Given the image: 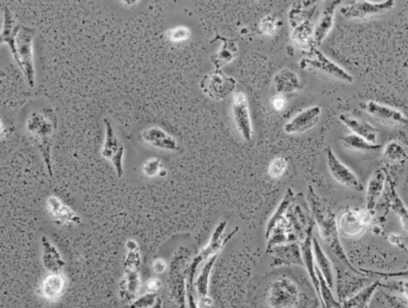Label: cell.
<instances>
[{
	"mask_svg": "<svg viewBox=\"0 0 408 308\" xmlns=\"http://www.w3.org/2000/svg\"><path fill=\"white\" fill-rule=\"evenodd\" d=\"M308 201L315 222L318 225L321 238H323L332 255L338 258V262L345 268H348L350 271L355 273L358 276H367L362 271L357 270L352 266L349 258L345 253L342 244H341L336 214L332 212L329 206L326 205L325 201L317 195L312 186L308 188Z\"/></svg>",
	"mask_w": 408,
	"mask_h": 308,
	"instance_id": "cell-1",
	"label": "cell"
},
{
	"mask_svg": "<svg viewBox=\"0 0 408 308\" xmlns=\"http://www.w3.org/2000/svg\"><path fill=\"white\" fill-rule=\"evenodd\" d=\"M260 27L261 32L263 34H265V36H272L277 30V23H276V19L273 18V17L267 16L261 21Z\"/></svg>",
	"mask_w": 408,
	"mask_h": 308,
	"instance_id": "cell-39",
	"label": "cell"
},
{
	"mask_svg": "<svg viewBox=\"0 0 408 308\" xmlns=\"http://www.w3.org/2000/svg\"><path fill=\"white\" fill-rule=\"evenodd\" d=\"M167 262L164 259H155L152 264V270L154 271L155 274H163L167 271Z\"/></svg>",
	"mask_w": 408,
	"mask_h": 308,
	"instance_id": "cell-44",
	"label": "cell"
},
{
	"mask_svg": "<svg viewBox=\"0 0 408 308\" xmlns=\"http://www.w3.org/2000/svg\"><path fill=\"white\" fill-rule=\"evenodd\" d=\"M380 288H386L390 292L399 293L408 300V281H392V283L380 284Z\"/></svg>",
	"mask_w": 408,
	"mask_h": 308,
	"instance_id": "cell-37",
	"label": "cell"
},
{
	"mask_svg": "<svg viewBox=\"0 0 408 308\" xmlns=\"http://www.w3.org/2000/svg\"><path fill=\"white\" fill-rule=\"evenodd\" d=\"M163 299L159 293H146L139 299H136L129 308H163Z\"/></svg>",
	"mask_w": 408,
	"mask_h": 308,
	"instance_id": "cell-35",
	"label": "cell"
},
{
	"mask_svg": "<svg viewBox=\"0 0 408 308\" xmlns=\"http://www.w3.org/2000/svg\"><path fill=\"white\" fill-rule=\"evenodd\" d=\"M218 255H213L205 262L199 275H198L196 281H194V288H195L196 293H197L198 298H206L209 293V278H211V273L213 271V266L217 262Z\"/></svg>",
	"mask_w": 408,
	"mask_h": 308,
	"instance_id": "cell-29",
	"label": "cell"
},
{
	"mask_svg": "<svg viewBox=\"0 0 408 308\" xmlns=\"http://www.w3.org/2000/svg\"><path fill=\"white\" fill-rule=\"evenodd\" d=\"M216 39H220V40L223 41V46L217 54L211 56V62L215 65L216 69H221L223 65L232 62L233 58L237 56V47L235 41L230 40V39L222 38V37L219 36H217Z\"/></svg>",
	"mask_w": 408,
	"mask_h": 308,
	"instance_id": "cell-33",
	"label": "cell"
},
{
	"mask_svg": "<svg viewBox=\"0 0 408 308\" xmlns=\"http://www.w3.org/2000/svg\"><path fill=\"white\" fill-rule=\"evenodd\" d=\"M142 288L139 272H125L124 277L119 284V296L121 300L131 305L139 295Z\"/></svg>",
	"mask_w": 408,
	"mask_h": 308,
	"instance_id": "cell-23",
	"label": "cell"
},
{
	"mask_svg": "<svg viewBox=\"0 0 408 308\" xmlns=\"http://www.w3.org/2000/svg\"><path fill=\"white\" fill-rule=\"evenodd\" d=\"M288 170V160L284 156L273 158L268 168V174L272 179H280Z\"/></svg>",
	"mask_w": 408,
	"mask_h": 308,
	"instance_id": "cell-36",
	"label": "cell"
},
{
	"mask_svg": "<svg viewBox=\"0 0 408 308\" xmlns=\"http://www.w3.org/2000/svg\"><path fill=\"white\" fill-rule=\"evenodd\" d=\"M380 281H375L368 288L360 290L357 294L344 300L340 308H370L371 300L374 296L377 288H380Z\"/></svg>",
	"mask_w": 408,
	"mask_h": 308,
	"instance_id": "cell-28",
	"label": "cell"
},
{
	"mask_svg": "<svg viewBox=\"0 0 408 308\" xmlns=\"http://www.w3.org/2000/svg\"><path fill=\"white\" fill-rule=\"evenodd\" d=\"M408 160L407 149L398 142H390L384 148L382 153V160L388 166L403 165Z\"/></svg>",
	"mask_w": 408,
	"mask_h": 308,
	"instance_id": "cell-31",
	"label": "cell"
},
{
	"mask_svg": "<svg viewBox=\"0 0 408 308\" xmlns=\"http://www.w3.org/2000/svg\"><path fill=\"white\" fill-rule=\"evenodd\" d=\"M364 274L367 276H379L381 278L388 279V278H396V277H402V278L408 279V268L405 270L399 271V272H392V273H383V272H375V271L366 270V269H360Z\"/></svg>",
	"mask_w": 408,
	"mask_h": 308,
	"instance_id": "cell-38",
	"label": "cell"
},
{
	"mask_svg": "<svg viewBox=\"0 0 408 308\" xmlns=\"http://www.w3.org/2000/svg\"><path fill=\"white\" fill-rule=\"evenodd\" d=\"M312 251H314L315 262H316L317 268L320 270L328 286L332 288L334 283V269H332L334 267H332L331 262H330L326 253L324 252L321 245L319 244L316 238H312Z\"/></svg>",
	"mask_w": 408,
	"mask_h": 308,
	"instance_id": "cell-26",
	"label": "cell"
},
{
	"mask_svg": "<svg viewBox=\"0 0 408 308\" xmlns=\"http://www.w3.org/2000/svg\"><path fill=\"white\" fill-rule=\"evenodd\" d=\"M327 167L332 179L336 180L338 184L351 188V190L357 191V192H362L364 190V186L360 184L355 173L350 170L348 167L345 166L336 158V154L334 153L330 147H328L327 149Z\"/></svg>",
	"mask_w": 408,
	"mask_h": 308,
	"instance_id": "cell-14",
	"label": "cell"
},
{
	"mask_svg": "<svg viewBox=\"0 0 408 308\" xmlns=\"http://www.w3.org/2000/svg\"><path fill=\"white\" fill-rule=\"evenodd\" d=\"M198 307H199V308H211L213 307V300H211V297L199 299Z\"/></svg>",
	"mask_w": 408,
	"mask_h": 308,
	"instance_id": "cell-46",
	"label": "cell"
},
{
	"mask_svg": "<svg viewBox=\"0 0 408 308\" xmlns=\"http://www.w3.org/2000/svg\"><path fill=\"white\" fill-rule=\"evenodd\" d=\"M312 51H314L315 54L314 58H303L300 62L301 68L305 69L308 67H312V68L320 70L325 75H329V77L338 78V79L343 80V82H349V84L354 82L353 77L351 75L345 71L342 67L330 60L325 54L317 51V49H314Z\"/></svg>",
	"mask_w": 408,
	"mask_h": 308,
	"instance_id": "cell-15",
	"label": "cell"
},
{
	"mask_svg": "<svg viewBox=\"0 0 408 308\" xmlns=\"http://www.w3.org/2000/svg\"><path fill=\"white\" fill-rule=\"evenodd\" d=\"M268 252L273 253L274 255L271 267L290 266L293 264L304 266L301 248L296 242L275 246Z\"/></svg>",
	"mask_w": 408,
	"mask_h": 308,
	"instance_id": "cell-18",
	"label": "cell"
},
{
	"mask_svg": "<svg viewBox=\"0 0 408 308\" xmlns=\"http://www.w3.org/2000/svg\"><path fill=\"white\" fill-rule=\"evenodd\" d=\"M394 6L395 1L393 0L382 2L353 1L343 6L340 8V13L344 18L349 20H367L390 12Z\"/></svg>",
	"mask_w": 408,
	"mask_h": 308,
	"instance_id": "cell-8",
	"label": "cell"
},
{
	"mask_svg": "<svg viewBox=\"0 0 408 308\" xmlns=\"http://www.w3.org/2000/svg\"><path fill=\"white\" fill-rule=\"evenodd\" d=\"M237 86L235 78L224 75L221 69H216L209 73L200 82V88L205 95L213 101H223L228 95L232 94Z\"/></svg>",
	"mask_w": 408,
	"mask_h": 308,
	"instance_id": "cell-9",
	"label": "cell"
},
{
	"mask_svg": "<svg viewBox=\"0 0 408 308\" xmlns=\"http://www.w3.org/2000/svg\"><path fill=\"white\" fill-rule=\"evenodd\" d=\"M386 304L388 308H408V301L392 294H384Z\"/></svg>",
	"mask_w": 408,
	"mask_h": 308,
	"instance_id": "cell-40",
	"label": "cell"
},
{
	"mask_svg": "<svg viewBox=\"0 0 408 308\" xmlns=\"http://www.w3.org/2000/svg\"><path fill=\"white\" fill-rule=\"evenodd\" d=\"M27 130L36 141L37 146L46 164L49 177H53L51 148L57 131V119L51 110H34L27 120Z\"/></svg>",
	"mask_w": 408,
	"mask_h": 308,
	"instance_id": "cell-3",
	"label": "cell"
},
{
	"mask_svg": "<svg viewBox=\"0 0 408 308\" xmlns=\"http://www.w3.org/2000/svg\"><path fill=\"white\" fill-rule=\"evenodd\" d=\"M226 225H228V220H224L216 226L215 231L211 234L209 244L198 253L197 257H194L193 260H192V264H190L189 270H187V277L194 278L195 277L196 270H197L199 264L202 262H204V260L206 262L209 258L213 257V255H219L220 251L223 249V247L228 244V242H230V238L239 231V229L237 227L230 234H225Z\"/></svg>",
	"mask_w": 408,
	"mask_h": 308,
	"instance_id": "cell-7",
	"label": "cell"
},
{
	"mask_svg": "<svg viewBox=\"0 0 408 308\" xmlns=\"http://www.w3.org/2000/svg\"><path fill=\"white\" fill-rule=\"evenodd\" d=\"M319 4V1H297L291 4L289 12L291 40L301 51L310 52L316 49L314 17Z\"/></svg>",
	"mask_w": 408,
	"mask_h": 308,
	"instance_id": "cell-2",
	"label": "cell"
},
{
	"mask_svg": "<svg viewBox=\"0 0 408 308\" xmlns=\"http://www.w3.org/2000/svg\"><path fill=\"white\" fill-rule=\"evenodd\" d=\"M386 175L383 170H377L373 173L368 182L367 188V205L366 210L373 212L379 203V197L383 192L384 184H386Z\"/></svg>",
	"mask_w": 408,
	"mask_h": 308,
	"instance_id": "cell-25",
	"label": "cell"
},
{
	"mask_svg": "<svg viewBox=\"0 0 408 308\" xmlns=\"http://www.w3.org/2000/svg\"><path fill=\"white\" fill-rule=\"evenodd\" d=\"M300 300L299 286L287 276L272 281L265 293V303L269 308H296Z\"/></svg>",
	"mask_w": 408,
	"mask_h": 308,
	"instance_id": "cell-6",
	"label": "cell"
},
{
	"mask_svg": "<svg viewBox=\"0 0 408 308\" xmlns=\"http://www.w3.org/2000/svg\"><path fill=\"white\" fill-rule=\"evenodd\" d=\"M41 242H42V264L45 270L49 273H60L65 266V260L62 259L60 251L47 236H43Z\"/></svg>",
	"mask_w": 408,
	"mask_h": 308,
	"instance_id": "cell-24",
	"label": "cell"
},
{
	"mask_svg": "<svg viewBox=\"0 0 408 308\" xmlns=\"http://www.w3.org/2000/svg\"><path fill=\"white\" fill-rule=\"evenodd\" d=\"M342 2L340 0L338 1H331L327 4L325 10L322 13L320 20L318 25L315 27L314 32V43L315 46H320L322 42L325 40L326 37L329 34L330 30H332L334 25V13H336V8H338Z\"/></svg>",
	"mask_w": 408,
	"mask_h": 308,
	"instance_id": "cell-22",
	"label": "cell"
},
{
	"mask_svg": "<svg viewBox=\"0 0 408 308\" xmlns=\"http://www.w3.org/2000/svg\"><path fill=\"white\" fill-rule=\"evenodd\" d=\"M370 212L358 208L344 210L338 219V231L348 238L360 236L370 224Z\"/></svg>",
	"mask_w": 408,
	"mask_h": 308,
	"instance_id": "cell-10",
	"label": "cell"
},
{
	"mask_svg": "<svg viewBox=\"0 0 408 308\" xmlns=\"http://www.w3.org/2000/svg\"><path fill=\"white\" fill-rule=\"evenodd\" d=\"M36 30L27 26L19 25L15 38V60L22 70L25 79L30 88H34L36 82V71L34 63V39Z\"/></svg>",
	"mask_w": 408,
	"mask_h": 308,
	"instance_id": "cell-5",
	"label": "cell"
},
{
	"mask_svg": "<svg viewBox=\"0 0 408 308\" xmlns=\"http://www.w3.org/2000/svg\"><path fill=\"white\" fill-rule=\"evenodd\" d=\"M343 144L346 148L350 150L357 151V153H364V151H375L381 148L380 144H371L368 141L362 139V136H356V134H348L342 139Z\"/></svg>",
	"mask_w": 408,
	"mask_h": 308,
	"instance_id": "cell-34",
	"label": "cell"
},
{
	"mask_svg": "<svg viewBox=\"0 0 408 308\" xmlns=\"http://www.w3.org/2000/svg\"><path fill=\"white\" fill-rule=\"evenodd\" d=\"M66 278L60 273H49L40 286V293L45 300L57 302L64 294Z\"/></svg>",
	"mask_w": 408,
	"mask_h": 308,
	"instance_id": "cell-21",
	"label": "cell"
},
{
	"mask_svg": "<svg viewBox=\"0 0 408 308\" xmlns=\"http://www.w3.org/2000/svg\"><path fill=\"white\" fill-rule=\"evenodd\" d=\"M271 104L273 106L274 110L280 112V110H284L287 105L286 97L282 94H276L275 96L272 97Z\"/></svg>",
	"mask_w": 408,
	"mask_h": 308,
	"instance_id": "cell-43",
	"label": "cell"
},
{
	"mask_svg": "<svg viewBox=\"0 0 408 308\" xmlns=\"http://www.w3.org/2000/svg\"><path fill=\"white\" fill-rule=\"evenodd\" d=\"M193 281L194 278H190L187 277V308H199L198 307V303L195 301V297H194L193 294Z\"/></svg>",
	"mask_w": 408,
	"mask_h": 308,
	"instance_id": "cell-42",
	"label": "cell"
},
{
	"mask_svg": "<svg viewBox=\"0 0 408 308\" xmlns=\"http://www.w3.org/2000/svg\"><path fill=\"white\" fill-rule=\"evenodd\" d=\"M321 113V106L318 105L302 110L284 125V131L289 134H301L310 131L320 120Z\"/></svg>",
	"mask_w": 408,
	"mask_h": 308,
	"instance_id": "cell-16",
	"label": "cell"
},
{
	"mask_svg": "<svg viewBox=\"0 0 408 308\" xmlns=\"http://www.w3.org/2000/svg\"><path fill=\"white\" fill-rule=\"evenodd\" d=\"M296 196L294 194L293 191L289 188L287 194L284 195V199H282L280 205H278L277 210L274 212L273 216L270 219L269 222L267 224V229H265V238H269L271 236L272 231L275 229L277 226L278 223L282 220V219L286 218L287 214H288L289 210L291 205L295 203Z\"/></svg>",
	"mask_w": 408,
	"mask_h": 308,
	"instance_id": "cell-30",
	"label": "cell"
},
{
	"mask_svg": "<svg viewBox=\"0 0 408 308\" xmlns=\"http://www.w3.org/2000/svg\"><path fill=\"white\" fill-rule=\"evenodd\" d=\"M340 120L353 132V134L362 136V139L368 141L371 144H377L379 130L373 127L372 124H370V123L364 120H360V119L349 114L341 115Z\"/></svg>",
	"mask_w": 408,
	"mask_h": 308,
	"instance_id": "cell-20",
	"label": "cell"
},
{
	"mask_svg": "<svg viewBox=\"0 0 408 308\" xmlns=\"http://www.w3.org/2000/svg\"><path fill=\"white\" fill-rule=\"evenodd\" d=\"M162 288V281L157 278H152L146 283L147 293H157Z\"/></svg>",
	"mask_w": 408,
	"mask_h": 308,
	"instance_id": "cell-45",
	"label": "cell"
},
{
	"mask_svg": "<svg viewBox=\"0 0 408 308\" xmlns=\"http://www.w3.org/2000/svg\"><path fill=\"white\" fill-rule=\"evenodd\" d=\"M360 108L381 124L388 125V127L408 125V118L403 113L376 101H369V103L360 104Z\"/></svg>",
	"mask_w": 408,
	"mask_h": 308,
	"instance_id": "cell-13",
	"label": "cell"
},
{
	"mask_svg": "<svg viewBox=\"0 0 408 308\" xmlns=\"http://www.w3.org/2000/svg\"><path fill=\"white\" fill-rule=\"evenodd\" d=\"M126 255H125L123 267L125 272H139L142 264V255L138 243L133 240H129L125 244Z\"/></svg>",
	"mask_w": 408,
	"mask_h": 308,
	"instance_id": "cell-32",
	"label": "cell"
},
{
	"mask_svg": "<svg viewBox=\"0 0 408 308\" xmlns=\"http://www.w3.org/2000/svg\"><path fill=\"white\" fill-rule=\"evenodd\" d=\"M232 110L233 121L237 131L244 140L249 142L254 136V129L247 96L243 92L235 93L232 99Z\"/></svg>",
	"mask_w": 408,
	"mask_h": 308,
	"instance_id": "cell-12",
	"label": "cell"
},
{
	"mask_svg": "<svg viewBox=\"0 0 408 308\" xmlns=\"http://www.w3.org/2000/svg\"><path fill=\"white\" fill-rule=\"evenodd\" d=\"M142 142L162 149V150L176 151L178 150V142L174 136H170L168 132L159 127H147L141 132L140 136Z\"/></svg>",
	"mask_w": 408,
	"mask_h": 308,
	"instance_id": "cell-17",
	"label": "cell"
},
{
	"mask_svg": "<svg viewBox=\"0 0 408 308\" xmlns=\"http://www.w3.org/2000/svg\"><path fill=\"white\" fill-rule=\"evenodd\" d=\"M189 252L180 248L175 253L170 264L169 277L167 279L168 298L172 308H187V270Z\"/></svg>",
	"mask_w": 408,
	"mask_h": 308,
	"instance_id": "cell-4",
	"label": "cell"
},
{
	"mask_svg": "<svg viewBox=\"0 0 408 308\" xmlns=\"http://www.w3.org/2000/svg\"><path fill=\"white\" fill-rule=\"evenodd\" d=\"M161 170V162L157 158H150L144 165V173L147 177H154Z\"/></svg>",
	"mask_w": 408,
	"mask_h": 308,
	"instance_id": "cell-41",
	"label": "cell"
},
{
	"mask_svg": "<svg viewBox=\"0 0 408 308\" xmlns=\"http://www.w3.org/2000/svg\"><path fill=\"white\" fill-rule=\"evenodd\" d=\"M105 140L101 149V155L105 160H111L118 177H122L124 170H123V158H124L125 146L120 139L117 136L115 130L112 127L111 122L107 119H105Z\"/></svg>",
	"mask_w": 408,
	"mask_h": 308,
	"instance_id": "cell-11",
	"label": "cell"
},
{
	"mask_svg": "<svg viewBox=\"0 0 408 308\" xmlns=\"http://www.w3.org/2000/svg\"><path fill=\"white\" fill-rule=\"evenodd\" d=\"M46 208L48 214L55 219V222L64 226H74L81 223L79 214L65 205L58 197L51 196L47 199Z\"/></svg>",
	"mask_w": 408,
	"mask_h": 308,
	"instance_id": "cell-19",
	"label": "cell"
},
{
	"mask_svg": "<svg viewBox=\"0 0 408 308\" xmlns=\"http://www.w3.org/2000/svg\"><path fill=\"white\" fill-rule=\"evenodd\" d=\"M275 86L277 94L284 95V93H291L301 90L303 88V84H301L300 78L294 71L290 70V69H284L278 72L275 77Z\"/></svg>",
	"mask_w": 408,
	"mask_h": 308,
	"instance_id": "cell-27",
	"label": "cell"
}]
</instances>
